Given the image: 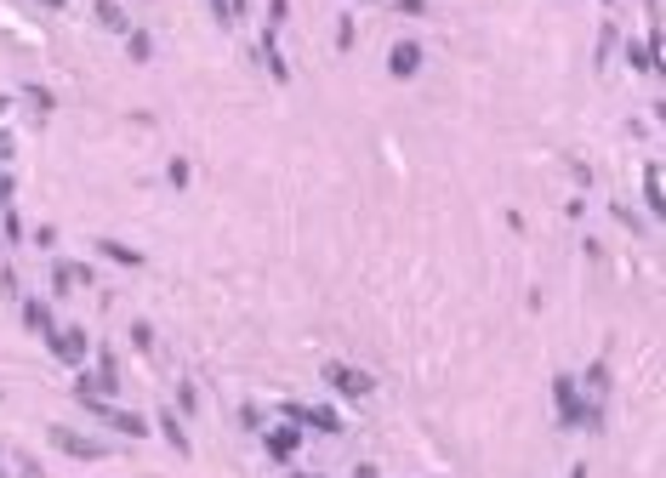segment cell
<instances>
[{
  "label": "cell",
  "instance_id": "1",
  "mask_svg": "<svg viewBox=\"0 0 666 478\" xmlns=\"http://www.w3.org/2000/svg\"><path fill=\"white\" fill-rule=\"evenodd\" d=\"M52 444L63 455H75V462H97V455H109L103 439H85V433H75V427H52Z\"/></svg>",
  "mask_w": 666,
  "mask_h": 478
},
{
  "label": "cell",
  "instance_id": "2",
  "mask_svg": "<svg viewBox=\"0 0 666 478\" xmlns=\"http://www.w3.org/2000/svg\"><path fill=\"white\" fill-rule=\"evenodd\" d=\"M46 342H52V354H57L63 364H69V371H80V364H85V354H92V342H85V331H75V324H69V331H52Z\"/></svg>",
  "mask_w": 666,
  "mask_h": 478
},
{
  "label": "cell",
  "instance_id": "3",
  "mask_svg": "<svg viewBox=\"0 0 666 478\" xmlns=\"http://www.w3.org/2000/svg\"><path fill=\"white\" fill-rule=\"evenodd\" d=\"M325 382L336 387V393L342 399H364V393H371V376H364V371H353V364H325Z\"/></svg>",
  "mask_w": 666,
  "mask_h": 478
},
{
  "label": "cell",
  "instance_id": "4",
  "mask_svg": "<svg viewBox=\"0 0 666 478\" xmlns=\"http://www.w3.org/2000/svg\"><path fill=\"white\" fill-rule=\"evenodd\" d=\"M285 422L319 427V433H342V416H336V410H325V404H285Z\"/></svg>",
  "mask_w": 666,
  "mask_h": 478
},
{
  "label": "cell",
  "instance_id": "5",
  "mask_svg": "<svg viewBox=\"0 0 666 478\" xmlns=\"http://www.w3.org/2000/svg\"><path fill=\"white\" fill-rule=\"evenodd\" d=\"M296 450H303V427H296V422H285V427L268 433V455H273V462H291Z\"/></svg>",
  "mask_w": 666,
  "mask_h": 478
},
{
  "label": "cell",
  "instance_id": "6",
  "mask_svg": "<svg viewBox=\"0 0 666 478\" xmlns=\"http://www.w3.org/2000/svg\"><path fill=\"white\" fill-rule=\"evenodd\" d=\"M388 69H393L399 80H411V75L422 69V40H399V46L388 52Z\"/></svg>",
  "mask_w": 666,
  "mask_h": 478
},
{
  "label": "cell",
  "instance_id": "7",
  "mask_svg": "<svg viewBox=\"0 0 666 478\" xmlns=\"http://www.w3.org/2000/svg\"><path fill=\"white\" fill-rule=\"evenodd\" d=\"M97 416H103V422H109L114 433H125V439H143V433H148V422L137 416V410H114V404H103V410H97Z\"/></svg>",
  "mask_w": 666,
  "mask_h": 478
},
{
  "label": "cell",
  "instance_id": "8",
  "mask_svg": "<svg viewBox=\"0 0 666 478\" xmlns=\"http://www.w3.org/2000/svg\"><path fill=\"white\" fill-rule=\"evenodd\" d=\"M52 285H57V296H69L75 285H92V268H80V263H52Z\"/></svg>",
  "mask_w": 666,
  "mask_h": 478
},
{
  "label": "cell",
  "instance_id": "9",
  "mask_svg": "<svg viewBox=\"0 0 666 478\" xmlns=\"http://www.w3.org/2000/svg\"><path fill=\"white\" fill-rule=\"evenodd\" d=\"M24 324L35 336H52L57 331V319H52V302H40V296H24Z\"/></svg>",
  "mask_w": 666,
  "mask_h": 478
},
{
  "label": "cell",
  "instance_id": "10",
  "mask_svg": "<svg viewBox=\"0 0 666 478\" xmlns=\"http://www.w3.org/2000/svg\"><path fill=\"white\" fill-rule=\"evenodd\" d=\"M97 251L109 256V263H120V268H143V251H137V245H120V239H97Z\"/></svg>",
  "mask_w": 666,
  "mask_h": 478
},
{
  "label": "cell",
  "instance_id": "11",
  "mask_svg": "<svg viewBox=\"0 0 666 478\" xmlns=\"http://www.w3.org/2000/svg\"><path fill=\"white\" fill-rule=\"evenodd\" d=\"M160 433L171 439V450H177V455H188V433H183V422L171 416V410H160Z\"/></svg>",
  "mask_w": 666,
  "mask_h": 478
},
{
  "label": "cell",
  "instance_id": "12",
  "mask_svg": "<svg viewBox=\"0 0 666 478\" xmlns=\"http://www.w3.org/2000/svg\"><path fill=\"white\" fill-rule=\"evenodd\" d=\"M92 6H97V17H103V29H114V35H125V29H132V24H125V12L114 6V0H92Z\"/></svg>",
  "mask_w": 666,
  "mask_h": 478
},
{
  "label": "cell",
  "instance_id": "13",
  "mask_svg": "<svg viewBox=\"0 0 666 478\" xmlns=\"http://www.w3.org/2000/svg\"><path fill=\"white\" fill-rule=\"evenodd\" d=\"M125 52H132L137 63H148V57H154V40H148L143 29H125Z\"/></svg>",
  "mask_w": 666,
  "mask_h": 478
},
{
  "label": "cell",
  "instance_id": "14",
  "mask_svg": "<svg viewBox=\"0 0 666 478\" xmlns=\"http://www.w3.org/2000/svg\"><path fill=\"white\" fill-rule=\"evenodd\" d=\"M0 239H12V245H17V239H24V216H17L12 205L0 211Z\"/></svg>",
  "mask_w": 666,
  "mask_h": 478
},
{
  "label": "cell",
  "instance_id": "15",
  "mask_svg": "<svg viewBox=\"0 0 666 478\" xmlns=\"http://www.w3.org/2000/svg\"><path fill=\"white\" fill-rule=\"evenodd\" d=\"M24 103L35 108V115H52V92H46V85H24Z\"/></svg>",
  "mask_w": 666,
  "mask_h": 478
},
{
  "label": "cell",
  "instance_id": "16",
  "mask_svg": "<svg viewBox=\"0 0 666 478\" xmlns=\"http://www.w3.org/2000/svg\"><path fill=\"white\" fill-rule=\"evenodd\" d=\"M177 410H183V416H194V410H200V387H194V382L177 387Z\"/></svg>",
  "mask_w": 666,
  "mask_h": 478
},
{
  "label": "cell",
  "instance_id": "17",
  "mask_svg": "<svg viewBox=\"0 0 666 478\" xmlns=\"http://www.w3.org/2000/svg\"><path fill=\"white\" fill-rule=\"evenodd\" d=\"M643 194H650V211H661V165L643 171Z\"/></svg>",
  "mask_w": 666,
  "mask_h": 478
},
{
  "label": "cell",
  "instance_id": "18",
  "mask_svg": "<svg viewBox=\"0 0 666 478\" xmlns=\"http://www.w3.org/2000/svg\"><path fill=\"white\" fill-rule=\"evenodd\" d=\"M211 12H217V24H234V17H240V0H205Z\"/></svg>",
  "mask_w": 666,
  "mask_h": 478
},
{
  "label": "cell",
  "instance_id": "19",
  "mask_svg": "<svg viewBox=\"0 0 666 478\" xmlns=\"http://www.w3.org/2000/svg\"><path fill=\"white\" fill-rule=\"evenodd\" d=\"M165 183L183 188V183H188V160H171V165H165Z\"/></svg>",
  "mask_w": 666,
  "mask_h": 478
},
{
  "label": "cell",
  "instance_id": "20",
  "mask_svg": "<svg viewBox=\"0 0 666 478\" xmlns=\"http://www.w3.org/2000/svg\"><path fill=\"white\" fill-rule=\"evenodd\" d=\"M336 46H342V52L353 46V17H342V24H336Z\"/></svg>",
  "mask_w": 666,
  "mask_h": 478
},
{
  "label": "cell",
  "instance_id": "21",
  "mask_svg": "<svg viewBox=\"0 0 666 478\" xmlns=\"http://www.w3.org/2000/svg\"><path fill=\"white\" fill-rule=\"evenodd\" d=\"M399 12H404V17H422V12H427V0H399Z\"/></svg>",
  "mask_w": 666,
  "mask_h": 478
},
{
  "label": "cell",
  "instance_id": "22",
  "mask_svg": "<svg viewBox=\"0 0 666 478\" xmlns=\"http://www.w3.org/2000/svg\"><path fill=\"white\" fill-rule=\"evenodd\" d=\"M12 160V132H0V165Z\"/></svg>",
  "mask_w": 666,
  "mask_h": 478
},
{
  "label": "cell",
  "instance_id": "23",
  "mask_svg": "<svg viewBox=\"0 0 666 478\" xmlns=\"http://www.w3.org/2000/svg\"><path fill=\"white\" fill-rule=\"evenodd\" d=\"M353 478H376V467H353Z\"/></svg>",
  "mask_w": 666,
  "mask_h": 478
},
{
  "label": "cell",
  "instance_id": "24",
  "mask_svg": "<svg viewBox=\"0 0 666 478\" xmlns=\"http://www.w3.org/2000/svg\"><path fill=\"white\" fill-rule=\"evenodd\" d=\"M40 6H63V0H40Z\"/></svg>",
  "mask_w": 666,
  "mask_h": 478
},
{
  "label": "cell",
  "instance_id": "25",
  "mask_svg": "<svg viewBox=\"0 0 666 478\" xmlns=\"http://www.w3.org/2000/svg\"><path fill=\"white\" fill-rule=\"evenodd\" d=\"M303 478H319V473H303Z\"/></svg>",
  "mask_w": 666,
  "mask_h": 478
}]
</instances>
